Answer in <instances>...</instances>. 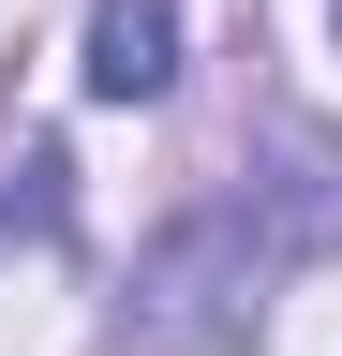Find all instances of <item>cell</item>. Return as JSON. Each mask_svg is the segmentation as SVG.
<instances>
[{
	"mask_svg": "<svg viewBox=\"0 0 342 356\" xmlns=\"http://www.w3.org/2000/svg\"><path fill=\"white\" fill-rule=\"evenodd\" d=\"M179 74V0H90V89L104 104H149Z\"/></svg>",
	"mask_w": 342,
	"mask_h": 356,
	"instance_id": "1",
	"label": "cell"
}]
</instances>
